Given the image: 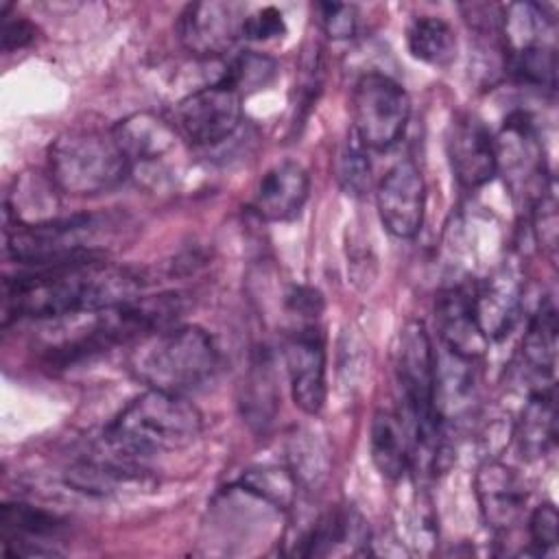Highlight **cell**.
Returning a JSON list of instances; mask_svg holds the SVG:
<instances>
[{"label":"cell","instance_id":"obj_1","mask_svg":"<svg viewBox=\"0 0 559 559\" xmlns=\"http://www.w3.org/2000/svg\"><path fill=\"white\" fill-rule=\"evenodd\" d=\"M142 280L100 255L33 266L4 280V319H63L96 314L140 297Z\"/></svg>","mask_w":559,"mask_h":559},{"label":"cell","instance_id":"obj_2","mask_svg":"<svg viewBox=\"0 0 559 559\" xmlns=\"http://www.w3.org/2000/svg\"><path fill=\"white\" fill-rule=\"evenodd\" d=\"M201 424V413L186 395L146 389L107 426L105 441L131 459L175 452L199 437Z\"/></svg>","mask_w":559,"mask_h":559},{"label":"cell","instance_id":"obj_3","mask_svg":"<svg viewBox=\"0 0 559 559\" xmlns=\"http://www.w3.org/2000/svg\"><path fill=\"white\" fill-rule=\"evenodd\" d=\"M218 365L210 334L197 325H170L138 341L129 369L146 389L186 395L207 382Z\"/></svg>","mask_w":559,"mask_h":559},{"label":"cell","instance_id":"obj_4","mask_svg":"<svg viewBox=\"0 0 559 559\" xmlns=\"http://www.w3.org/2000/svg\"><path fill=\"white\" fill-rule=\"evenodd\" d=\"M55 186L74 197H92L116 188L131 170V162L114 131L72 129L48 148Z\"/></svg>","mask_w":559,"mask_h":559},{"label":"cell","instance_id":"obj_5","mask_svg":"<svg viewBox=\"0 0 559 559\" xmlns=\"http://www.w3.org/2000/svg\"><path fill=\"white\" fill-rule=\"evenodd\" d=\"M94 216H70V218H48L24 223H7L4 240L7 253L28 266H50L61 262H72L81 258L98 255L90 242L94 234Z\"/></svg>","mask_w":559,"mask_h":559},{"label":"cell","instance_id":"obj_6","mask_svg":"<svg viewBox=\"0 0 559 559\" xmlns=\"http://www.w3.org/2000/svg\"><path fill=\"white\" fill-rule=\"evenodd\" d=\"M435 362L437 352L432 349L424 323H406L397 338L395 373L402 389L404 411L417 426V445L432 441L441 424L435 413Z\"/></svg>","mask_w":559,"mask_h":559},{"label":"cell","instance_id":"obj_7","mask_svg":"<svg viewBox=\"0 0 559 559\" xmlns=\"http://www.w3.org/2000/svg\"><path fill=\"white\" fill-rule=\"evenodd\" d=\"M352 114V131L362 146L389 151L406 131L411 118V98L395 79L382 72H367L354 85Z\"/></svg>","mask_w":559,"mask_h":559},{"label":"cell","instance_id":"obj_8","mask_svg":"<svg viewBox=\"0 0 559 559\" xmlns=\"http://www.w3.org/2000/svg\"><path fill=\"white\" fill-rule=\"evenodd\" d=\"M175 122L194 146H216L229 140L242 122V96L216 81L179 100Z\"/></svg>","mask_w":559,"mask_h":559},{"label":"cell","instance_id":"obj_9","mask_svg":"<svg viewBox=\"0 0 559 559\" xmlns=\"http://www.w3.org/2000/svg\"><path fill=\"white\" fill-rule=\"evenodd\" d=\"M376 205L382 225L397 238H413L424 225L426 183L413 159L389 168L376 190Z\"/></svg>","mask_w":559,"mask_h":559},{"label":"cell","instance_id":"obj_10","mask_svg":"<svg viewBox=\"0 0 559 559\" xmlns=\"http://www.w3.org/2000/svg\"><path fill=\"white\" fill-rule=\"evenodd\" d=\"M445 151L454 177L465 188L485 186L498 170L496 138L487 124L472 114H461L450 122Z\"/></svg>","mask_w":559,"mask_h":559},{"label":"cell","instance_id":"obj_11","mask_svg":"<svg viewBox=\"0 0 559 559\" xmlns=\"http://www.w3.org/2000/svg\"><path fill=\"white\" fill-rule=\"evenodd\" d=\"M245 15L236 4L207 0L188 4L179 17L177 31L181 44L199 57L227 52L242 37Z\"/></svg>","mask_w":559,"mask_h":559},{"label":"cell","instance_id":"obj_12","mask_svg":"<svg viewBox=\"0 0 559 559\" xmlns=\"http://www.w3.org/2000/svg\"><path fill=\"white\" fill-rule=\"evenodd\" d=\"M286 367L295 406L306 415H317L325 404V338L308 325L286 343Z\"/></svg>","mask_w":559,"mask_h":559},{"label":"cell","instance_id":"obj_13","mask_svg":"<svg viewBox=\"0 0 559 559\" xmlns=\"http://www.w3.org/2000/svg\"><path fill=\"white\" fill-rule=\"evenodd\" d=\"M472 301L483 336L487 341H500L513 330L520 317L522 280L513 269L502 266L472 290Z\"/></svg>","mask_w":559,"mask_h":559},{"label":"cell","instance_id":"obj_14","mask_svg":"<svg viewBox=\"0 0 559 559\" xmlns=\"http://www.w3.org/2000/svg\"><path fill=\"white\" fill-rule=\"evenodd\" d=\"M476 496L480 513L493 531H509L524 513L526 487L515 469L487 461L476 472Z\"/></svg>","mask_w":559,"mask_h":559},{"label":"cell","instance_id":"obj_15","mask_svg":"<svg viewBox=\"0 0 559 559\" xmlns=\"http://www.w3.org/2000/svg\"><path fill=\"white\" fill-rule=\"evenodd\" d=\"M308 190V170L295 159H284L262 175L255 188L253 210L266 221H290L301 212Z\"/></svg>","mask_w":559,"mask_h":559},{"label":"cell","instance_id":"obj_16","mask_svg":"<svg viewBox=\"0 0 559 559\" xmlns=\"http://www.w3.org/2000/svg\"><path fill=\"white\" fill-rule=\"evenodd\" d=\"M371 459L386 478H400L417 448V426L406 411H380L371 424Z\"/></svg>","mask_w":559,"mask_h":559},{"label":"cell","instance_id":"obj_17","mask_svg":"<svg viewBox=\"0 0 559 559\" xmlns=\"http://www.w3.org/2000/svg\"><path fill=\"white\" fill-rule=\"evenodd\" d=\"M437 325L443 347L465 358L474 360L489 345L474 317L472 290L465 286H450L439 295Z\"/></svg>","mask_w":559,"mask_h":559},{"label":"cell","instance_id":"obj_18","mask_svg":"<svg viewBox=\"0 0 559 559\" xmlns=\"http://www.w3.org/2000/svg\"><path fill=\"white\" fill-rule=\"evenodd\" d=\"M0 526L4 537V555L9 557H39L55 555L52 548H44L39 539L57 537L63 528V522L37 507L15 502L4 504L0 513Z\"/></svg>","mask_w":559,"mask_h":559},{"label":"cell","instance_id":"obj_19","mask_svg":"<svg viewBox=\"0 0 559 559\" xmlns=\"http://www.w3.org/2000/svg\"><path fill=\"white\" fill-rule=\"evenodd\" d=\"M557 439V404L552 386L535 391L515 424V441L522 459L537 461L548 454Z\"/></svg>","mask_w":559,"mask_h":559},{"label":"cell","instance_id":"obj_20","mask_svg":"<svg viewBox=\"0 0 559 559\" xmlns=\"http://www.w3.org/2000/svg\"><path fill=\"white\" fill-rule=\"evenodd\" d=\"M474 393L472 358L443 347L435 362V413L439 421L461 413Z\"/></svg>","mask_w":559,"mask_h":559},{"label":"cell","instance_id":"obj_21","mask_svg":"<svg viewBox=\"0 0 559 559\" xmlns=\"http://www.w3.org/2000/svg\"><path fill=\"white\" fill-rule=\"evenodd\" d=\"M111 131L131 166L157 159L175 144V131L162 118L146 111L120 120Z\"/></svg>","mask_w":559,"mask_h":559},{"label":"cell","instance_id":"obj_22","mask_svg":"<svg viewBox=\"0 0 559 559\" xmlns=\"http://www.w3.org/2000/svg\"><path fill=\"white\" fill-rule=\"evenodd\" d=\"M242 417L251 428L264 430L277 411V391H275V376H273V362L269 352H260L242 384Z\"/></svg>","mask_w":559,"mask_h":559},{"label":"cell","instance_id":"obj_23","mask_svg":"<svg viewBox=\"0 0 559 559\" xmlns=\"http://www.w3.org/2000/svg\"><path fill=\"white\" fill-rule=\"evenodd\" d=\"M406 44L415 59L445 68L456 57V37L452 26L435 15H419L408 24Z\"/></svg>","mask_w":559,"mask_h":559},{"label":"cell","instance_id":"obj_24","mask_svg":"<svg viewBox=\"0 0 559 559\" xmlns=\"http://www.w3.org/2000/svg\"><path fill=\"white\" fill-rule=\"evenodd\" d=\"M526 365L542 378H550L557 365V310L550 299L539 304L522 338Z\"/></svg>","mask_w":559,"mask_h":559},{"label":"cell","instance_id":"obj_25","mask_svg":"<svg viewBox=\"0 0 559 559\" xmlns=\"http://www.w3.org/2000/svg\"><path fill=\"white\" fill-rule=\"evenodd\" d=\"M277 76V61L269 55L245 50L236 55L227 66L218 81L234 87L240 96L258 92L266 87Z\"/></svg>","mask_w":559,"mask_h":559},{"label":"cell","instance_id":"obj_26","mask_svg":"<svg viewBox=\"0 0 559 559\" xmlns=\"http://www.w3.org/2000/svg\"><path fill=\"white\" fill-rule=\"evenodd\" d=\"M511 72L520 83L555 90L557 55L550 44H533L511 52Z\"/></svg>","mask_w":559,"mask_h":559},{"label":"cell","instance_id":"obj_27","mask_svg":"<svg viewBox=\"0 0 559 559\" xmlns=\"http://www.w3.org/2000/svg\"><path fill=\"white\" fill-rule=\"evenodd\" d=\"M336 179H338L341 188L345 190V194L360 197L369 190V183H371L369 155L354 131H349L345 144L338 151Z\"/></svg>","mask_w":559,"mask_h":559},{"label":"cell","instance_id":"obj_28","mask_svg":"<svg viewBox=\"0 0 559 559\" xmlns=\"http://www.w3.org/2000/svg\"><path fill=\"white\" fill-rule=\"evenodd\" d=\"M321 24L332 39H349L358 26V13L354 4L319 2Z\"/></svg>","mask_w":559,"mask_h":559},{"label":"cell","instance_id":"obj_29","mask_svg":"<svg viewBox=\"0 0 559 559\" xmlns=\"http://www.w3.org/2000/svg\"><path fill=\"white\" fill-rule=\"evenodd\" d=\"M286 33V22L282 11L275 7H262L249 15H245L242 22V37L255 39V41H266L275 37H284Z\"/></svg>","mask_w":559,"mask_h":559},{"label":"cell","instance_id":"obj_30","mask_svg":"<svg viewBox=\"0 0 559 559\" xmlns=\"http://www.w3.org/2000/svg\"><path fill=\"white\" fill-rule=\"evenodd\" d=\"M528 533H531L533 546L539 552L557 546V539H559V515H557L555 504L546 502V504L535 507V511L531 513V520H528Z\"/></svg>","mask_w":559,"mask_h":559},{"label":"cell","instance_id":"obj_31","mask_svg":"<svg viewBox=\"0 0 559 559\" xmlns=\"http://www.w3.org/2000/svg\"><path fill=\"white\" fill-rule=\"evenodd\" d=\"M535 231L539 242L555 251L557 247V203L552 197V190H542L537 203H535Z\"/></svg>","mask_w":559,"mask_h":559},{"label":"cell","instance_id":"obj_32","mask_svg":"<svg viewBox=\"0 0 559 559\" xmlns=\"http://www.w3.org/2000/svg\"><path fill=\"white\" fill-rule=\"evenodd\" d=\"M4 11H7V7L0 13V17H2V33H0L2 50L11 52V50H20V48L28 46L35 39V26L24 17L11 20Z\"/></svg>","mask_w":559,"mask_h":559},{"label":"cell","instance_id":"obj_33","mask_svg":"<svg viewBox=\"0 0 559 559\" xmlns=\"http://www.w3.org/2000/svg\"><path fill=\"white\" fill-rule=\"evenodd\" d=\"M293 310L301 312L304 317H317V312L323 308V299H321V293L314 290V288H306V286H299V288H293L290 297H288Z\"/></svg>","mask_w":559,"mask_h":559}]
</instances>
